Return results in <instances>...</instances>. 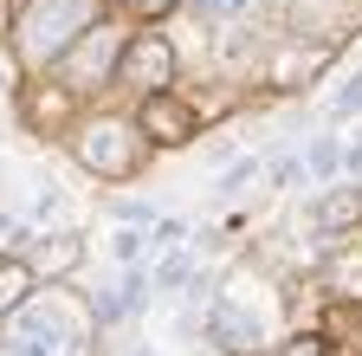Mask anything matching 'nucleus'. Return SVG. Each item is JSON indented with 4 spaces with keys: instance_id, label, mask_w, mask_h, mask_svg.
Wrapping results in <instances>:
<instances>
[{
    "instance_id": "obj_1",
    "label": "nucleus",
    "mask_w": 362,
    "mask_h": 356,
    "mask_svg": "<svg viewBox=\"0 0 362 356\" xmlns=\"http://www.w3.org/2000/svg\"><path fill=\"white\" fill-rule=\"evenodd\" d=\"M78 350V324L59 304H20L0 324V356H71Z\"/></svg>"
},
{
    "instance_id": "obj_2",
    "label": "nucleus",
    "mask_w": 362,
    "mask_h": 356,
    "mask_svg": "<svg viewBox=\"0 0 362 356\" xmlns=\"http://www.w3.org/2000/svg\"><path fill=\"white\" fill-rule=\"evenodd\" d=\"M90 13H98V0H33V13H26V59H59L84 33Z\"/></svg>"
},
{
    "instance_id": "obj_3",
    "label": "nucleus",
    "mask_w": 362,
    "mask_h": 356,
    "mask_svg": "<svg viewBox=\"0 0 362 356\" xmlns=\"http://www.w3.org/2000/svg\"><path fill=\"white\" fill-rule=\"evenodd\" d=\"M84 168L90 175H110V182H123V175H136V162H143V137H136L129 123H90L84 143H78Z\"/></svg>"
},
{
    "instance_id": "obj_4",
    "label": "nucleus",
    "mask_w": 362,
    "mask_h": 356,
    "mask_svg": "<svg viewBox=\"0 0 362 356\" xmlns=\"http://www.w3.org/2000/svg\"><path fill=\"white\" fill-rule=\"evenodd\" d=\"M207 337H214L226 356H252V350L265 343V318H259V311H246L240 285H233V292H214V311H207Z\"/></svg>"
},
{
    "instance_id": "obj_5",
    "label": "nucleus",
    "mask_w": 362,
    "mask_h": 356,
    "mask_svg": "<svg viewBox=\"0 0 362 356\" xmlns=\"http://www.w3.org/2000/svg\"><path fill=\"white\" fill-rule=\"evenodd\" d=\"M136 130H143L149 143L175 149V143L194 137V104H181L175 91H149V98H143V117H136Z\"/></svg>"
},
{
    "instance_id": "obj_6",
    "label": "nucleus",
    "mask_w": 362,
    "mask_h": 356,
    "mask_svg": "<svg viewBox=\"0 0 362 356\" xmlns=\"http://www.w3.org/2000/svg\"><path fill=\"white\" fill-rule=\"evenodd\" d=\"M168 78H175V52L162 46L156 33H143V39L123 52V84H136V91L149 98V91H168Z\"/></svg>"
},
{
    "instance_id": "obj_7",
    "label": "nucleus",
    "mask_w": 362,
    "mask_h": 356,
    "mask_svg": "<svg viewBox=\"0 0 362 356\" xmlns=\"http://www.w3.org/2000/svg\"><path fill=\"white\" fill-rule=\"evenodd\" d=\"M362 220V188H330L324 201H317V227L324 234H343V227H356Z\"/></svg>"
},
{
    "instance_id": "obj_8",
    "label": "nucleus",
    "mask_w": 362,
    "mask_h": 356,
    "mask_svg": "<svg viewBox=\"0 0 362 356\" xmlns=\"http://www.w3.org/2000/svg\"><path fill=\"white\" fill-rule=\"evenodd\" d=\"M324 279H330L337 298H362V253H330Z\"/></svg>"
},
{
    "instance_id": "obj_9",
    "label": "nucleus",
    "mask_w": 362,
    "mask_h": 356,
    "mask_svg": "<svg viewBox=\"0 0 362 356\" xmlns=\"http://www.w3.org/2000/svg\"><path fill=\"white\" fill-rule=\"evenodd\" d=\"M71 259H78V240H71V234H52V240L33 253V265H26V272H65Z\"/></svg>"
},
{
    "instance_id": "obj_10",
    "label": "nucleus",
    "mask_w": 362,
    "mask_h": 356,
    "mask_svg": "<svg viewBox=\"0 0 362 356\" xmlns=\"http://www.w3.org/2000/svg\"><path fill=\"white\" fill-rule=\"evenodd\" d=\"M343 117H362V71L343 78V84H337V98H330V123H343Z\"/></svg>"
},
{
    "instance_id": "obj_11",
    "label": "nucleus",
    "mask_w": 362,
    "mask_h": 356,
    "mask_svg": "<svg viewBox=\"0 0 362 356\" xmlns=\"http://www.w3.org/2000/svg\"><path fill=\"white\" fill-rule=\"evenodd\" d=\"M304 162H310L317 175H337V168H343V149H337V137H317V143L304 149Z\"/></svg>"
},
{
    "instance_id": "obj_12",
    "label": "nucleus",
    "mask_w": 362,
    "mask_h": 356,
    "mask_svg": "<svg viewBox=\"0 0 362 356\" xmlns=\"http://www.w3.org/2000/svg\"><path fill=\"white\" fill-rule=\"evenodd\" d=\"M26 279H33V272H26L20 259H0V311L20 304V285H26Z\"/></svg>"
},
{
    "instance_id": "obj_13",
    "label": "nucleus",
    "mask_w": 362,
    "mask_h": 356,
    "mask_svg": "<svg viewBox=\"0 0 362 356\" xmlns=\"http://www.w3.org/2000/svg\"><path fill=\"white\" fill-rule=\"evenodd\" d=\"M252 175H259V162H252V156H246V162H233V168L220 175V195H240V188L252 182Z\"/></svg>"
},
{
    "instance_id": "obj_14",
    "label": "nucleus",
    "mask_w": 362,
    "mask_h": 356,
    "mask_svg": "<svg viewBox=\"0 0 362 356\" xmlns=\"http://www.w3.org/2000/svg\"><path fill=\"white\" fill-rule=\"evenodd\" d=\"M149 304V272H129L123 279V311H143Z\"/></svg>"
},
{
    "instance_id": "obj_15",
    "label": "nucleus",
    "mask_w": 362,
    "mask_h": 356,
    "mask_svg": "<svg viewBox=\"0 0 362 356\" xmlns=\"http://www.w3.org/2000/svg\"><path fill=\"white\" fill-rule=\"evenodd\" d=\"M117 259H129V265H136V259H149V240L136 234V227H123V234H117Z\"/></svg>"
},
{
    "instance_id": "obj_16",
    "label": "nucleus",
    "mask_w": 362,
    "mask_h": 356,
    "mask_svg": "<svg viewBox=\"0 0 362 356\" xmlns=\"http://www.w3.org/2000/svg\"><path fill=\"white\" fill-rule=\"evenodd\" d=\"M279 356H330V343H324V337H310V331H304V337H291V343H285Z\"/></svg>"
},
{
    "instance_id": "obj_17",
    "label": "nucleus",
    "mask_w": 362,
    "mask_h": 356,
    "mask_svg": "<svg viewBox=\"0 0 362 356\" xmlns=\"http://www.w3.org/2000/svg\"><path fill=\"white\" fill-rule=\"evenodd\" d=\"M343 168H349V175H356V182H362V143H356V149L343 156Z\"/></svg>"
},
{
    "instance_id": "obj_18",
    "label": "nucleus",
    "mask_w": 362,
    "mask_h": 356,
    "mask_svg": "<svg viewBox=\"0 0 362 356\" xmlns=\"http://www.w3.org/2000/svg\"><path fill=\"white\" fill-rule=\"evenodd\" d=\"M129 356H156V350H129Z\"/></svg>"
}]
</instances>
